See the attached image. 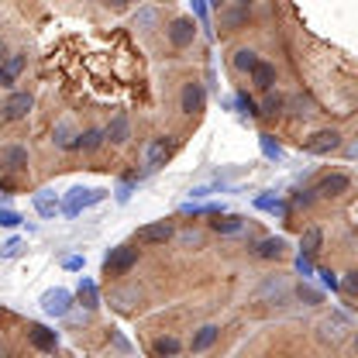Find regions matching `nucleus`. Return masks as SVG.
<instances>
[{
    "label": "nucleus",
    "mask_w": 358,
    "mask_h": 358,
    "mask_svg": "<svg viewBox=\"0 0 358 358\" xmlns=\"http://www.w3.org/2000/svg\"><path fill=\"white\" fill-rule=\"evenodd\" d=\"M134 262H138V248H131V245H117V248L107 252L103 268H107L110 275H124V272H131L134 268Z\"/></svg>",
    "instance_id": "1"
},
{
    "label": "nucleus",
    "mask_w": 358,
    "mask_h": 358,
    "mask_svg": "<svg viewBox=\"0 0 358 358\" xmlns=\"http://www.w3.org/2000/svg\"><path fill=\"white\" fill-rule=\"evenodd\" d=\"M31 107H35V96L31 93H10L0 103V121H21V117H28Z\"/></svg>",
    "instance_id": "2"
},
{
    "label": "nucleus",
    "mask_w": 358,
    "mask_h": 358,
    "mask_svg": "<svg viewBox=\"0 0 358 358\" xmlns=\"http://www.w3.org/2000/svg\"><path fill=\"white\" fill-rule=\"evenodd\" d=\"M107 193L103 189H73L69 196H66V203H62V210L69 214V217H76L83 207H93V203H100Z\"/></svg>",
    "instance_id": "3"
},
{
    "label": "nucleus",
    "mask_w": 358,
    "mask_h": 358,
    "mask_svg": "<svg viewBox=\"0 0 358 358\" xmlns=\"http://www.w3.org/2000/svg\"><path fill=\"white\" fill-rule=\"evenodd\" d=\"M169 238H173V224H169V221L138 227V245H166Z\"/></svg>",
    "instance_id": "4"
},
{
    "label": "nucleus",
    "mask_w": 358,
    "mask_h": 358,
    "mask_svg": "<svg viewBox=\"0 0 358 358\" xmlns=\"http://www.w3.org/2000/svg\"><path fill=\"white\" fill-rule=\"evenodd\" d=\"M0 169H3V173H24V169H28V148L7 145V148L0 152Z\"/></svg>",
    "instance_id": "5"
},
{
    "label": "nucleus",
    "mask_w": 358,
    "mask_h": 358,
    "mask_svg": "<svg viewBox=\"0 0 358 358\" xmlns=\"http://www.w3.org/2000/svg\"><path fill=\"white\" fill-rule=\"evenodd\" d=\"M203 103H207V93H203V87L200 83H186L182 87V96H179V107H182V114H200L203 110Z\"/></svg>",
    "instance_id": "6"
},
{
    "label": "nucleus",
    "mask_w": 358,
    "mask_h": 358,
    "mask_svg": "<svg viewBox=\"0 0 358 358\" xmlns=\"http://www.w3.org/2000/svg\"><path fill=\"white\" fill-rule=\"evenodd\" d=\"M28 341H31L38 352L52 355V352H55V345H59V334H55V331H48L45 324H28Z\"/></svg>",
    "instance_id": "7"
},
{
    "label": "nucleus",
    "mask_w": 358,
    "mask_h": 358,
    "mask_svg": "<svg viewBox=\"0 0 358 358\" xmlns=\"http://www.w3.org/2000/svg\"><path fill=\"white\" fill-rule=\"evenodd\" d=\"M193 38H196V24H193V17H176V21L169 24V42H173V48H186Z\"/></svg>",
    "instance_id": "8"
},
{
    "label": "nucleus",
    "mask_w": 358,
    "mask_h": 358,
    "mask_svg": "<svg viewBox=\"0 0 358 358\" xmlns=\"http://www.w3.org/2000/svg\"><path fill=\"white\" fill-rule=\"evenodd\" d=\"M338 145H341V134L334 131V128L317 131L313 138H307V152H313V155H327V152H334Z\"/></svg>",
    "instance_id": "9"
},
{
    "label": "nucleus",
    "mask_w": 358,
    "mask_h": 358,
    "mask_svg": "<svg viewBox=\"0 0 358 358\" xmlns=\"http://www.w3.org/2000/svg\"><path fill=\"white\" fill-rule=\"evenodd\" d=\"M69 303H73L69 289H48L42 296V310L48 313V317H62V313L69 310Z\"/></svg>",
    "instance_id": "10"
},
{
    "label": "nucleus",
    "mask_w": 358,
    "mask_h": 358,
    "mask_svg": "<svg viewBox=\"0 0 358 358\" xmlns=\"http://www.w3.org/2000/svg\"><path fill=\"white\" fill-rule=\"evenodd\" d=\"M348 186H352V179L345 176V173H331V176H324L313 186V193H320V196H341V193H348Z\"/></svg>",
    "instance_id": "11"
},
{
    "label": "nucleus",
    "mask_w": 358,
    "mask_h": 358,
    "mask_svg": "<svg viewBox=\"0 0 358 358\" xmlns=\"http://www.w3.org/2000/svg\"><path fill=\"white\" fill-rule=\"evenodd\" d=\"M169 152H173V141H169V138H155V141L145 148V166H148V169H159V166H166Z\"/></svg>",
    "instance_id": "12"
},
{
    "label": "nucleus",
    "mask_w": 358,
    "mask_h": 358,
    "mask_svg": "<svg viewBox=\"0 0 358 358\" xmlns=\"http://www.w3.org/2000/svg\"><path fill=\"white\" fill-rule=\"evenodd\" d=\"M248 76H252V87L255 90H272L275 87V66H272V62H262V59H259V66H255Z\"/></svg>",
    "instance_id": "13"
},
{
    "label": "nucleus",
    "mask_w": 358,
    "mask_h": 358,
    "mask_svg": "<svg viewBox=\"0 0 358 358\" xmlns=\"http://www.w3.org/2000/svg\"><path fill=\"white\" fill-rule=\"evenodd\" d=\"M217 334H221V331H217L214 324H203V327H200V331L193 334V341H189V352H193V355L207 352V348H210V345L217 341Z\"/></svg>",
    "instance_id": "14"
},
{
    "label": "nucleus",
    "mask_w": 358,
    "mask_h": 358,
    "mask_svg": "<svg viewBox=\"0 0 358 358\" xmlns=\"http://www.w3.org/2000/svg\"><path fill=\"white\" fill-rule=\"evenodd\" d=\"M320 245H324V231H320V227H307V231H303V238H300V248H303L300 255H307V259H310V255L320 252Z\"/></svg>",
    "instance_id": "15"
},
{
    "label": "nucleus",
    "mask_w": 358,
    "mask_h": 358,
    "mask_svg": "<svg viewBox=\"0 0 358 358\" xmlns=\"http://www.w3.org/2000/svg\"><path fill=\"white\" fill-rule=\"evenodd\" d=\"M103 138H107V141H114V145H124V141H128V117H124V114H117V117L110 121V128L103 131Z\"/></svg>",
    "instance_id": "16"
},
{
    "label": "nucleus",
    "mask_w": 358,
    "mask_h": 358,
    "mask_svg": "<svg viewBox=\"0 0 358 358\" xmlns=\"http://www.w3.org/2000/svg\"><path fill=\"white\" fill-rule=\"evenodd\" d=\"M35 207H38V214H42V217H55L59 200H55V193H52V189H38V193H35Z\"/></svg>",
    "instance_id": "17"
},
{
    "label": "nucleus",
    "mask_w": 358,
    "mask_h": 358,
    "mask_svg": "<svg viewBox=\"0 0 358 358\" xmlns=\"http://www.w3.org/2000/svg\"><path fill=\"white\" fill-rule=\"evenodd\" d=\"M255 66H259V55H255L252 48H238V52H234V69H238V73H252Z\"/></svg>",
    "instance_id": "18"
},
{
    "label": "nucleus",
    "mask_w": 358,
    "mask_h": 358,
    "mask_svg": "<svg viewBox=\"0 0 358 358\" xmlns=\"http://www.w3.org/2000/svg\"><path fill=\"white\" fill-rule=\"evenodd\" d=\"M100 141H103V131H100V128H90V131L76 134L73 148H87V152H93V148H100Z\"/></svg>",
    "instance_id": "19"
},
{
    "label": "nucleus",
    "mask_w": 358,
    "mask_h": 358,
    "mask_svg": "<svg viewBox=\"0 0 358 358\" xmlns=\"http://www.w3.org/2000/svg\"><path fill=\"white\" fill-rule=\"evenodd\" d=\"M282 248H286L282 238H266V241H259V255H262V259H279Z\"/></svg>",
    "instance_id": "20"
},
{
    "label": "nucleus",
    "mask_w": 358,
    "mask_h": 358,
    "mask_svg": "<svg viewBox=\"0 0 358 358\" xmlns=\"http://www.w3.org/2000/svg\"><path fill=\"white\" fill-rule=\"evenodd\" d=\"M80 300H83V307H100V300H96V286H93V279H80Z\"/></svg>",
    "instance_id": "21"
},
{
    "label": "nucleus",
    "mask_w": 358,
    "mask_h": 358,
    "mask_svg": "<svg viewBox=\"0 0 358 358\" xmlns=\"http://www.w3.org/2000/svg\"><path fill=\"white\" fill-rule=\"evenodd\" d=\"M179 348H182V345H179L176 338H159V341H155V355H159V358L179 355Z\"/></svg>",
    "instance_id": "22"
},
{
    "label": "nucleus",
    "mask_w": 358,
    "mask_h": 358,
    "mask_svg": "<svg viewBox=\"0 0 358 358\" xmlns=\"http://www.w3.org/2000/svg\"><path fill=\"white\" fill-rule=\"evenodd\" d=\"M282 107H286V100H282V96H272V93H268L266 100H262V110H259V114H266V117H275V114H282Z\"/></svg>",
    "instance_id": "23"
},
{
    "label": "nucleus",
    "mask_w": 358,
    "mask_h": 358,
    "mask_svg": "<svg viewBox=\"0 0 358 358\" xmlns=\"http://www.w3.org/2000/svg\"><path fill=\"white\" fill-rule=\"evenodd\" d=\"M245 224H241V217H217L214 221V231H221V234H234V231H241Z\"/></svg>",
    "instance_id": "24"
},
{
    "label": "nucleus",
    "mask_w": 358,
    "mask_h": 358,
    "mask_svg": "<svg viewBox=\"0 0 358 358\" xmlns=\"http://www.w3.org/2000/svg\"><path fill=\"white\" fill-rule=\"evenodd\" d=\"M238 107H241V114H248V117H259V103H255L248 93H238Z\"/></svg>",
    "instance_id": "25"
},
{
    "label": "nucleus",
    "mask_w": 358,
    "mask_h": 358,
    "mask_svg": "<svg viewBox=\"0 0 358 358\" xmlns=\"http://www.w3.org/2000/svg\"><path fill=\"white\" fill-rule=\"evenodd\" d=\"M245 21V7H238V10H227V14H221V24H227V28H238Z\"/></svg>",
    "instance_id": "26"
},
{
    "label": "nucleus",
    "mask_w": 358,
    "mask_h": 358,
    "mask_svg": "<svg viewBox=\"0 0 358 358\" xmlns=\"http://www.w3.org/2000/svg\"><path fill=\"white\" fill-rule=\"evenodd\" d=\"M262 152H266L268 159H282V148L272 141V134H262Z\"/></svg>",
    "instance_id": "27"
},
{
    "label": "nucleus",
    "mask_w": 358,
    "mask_h": 358,
    "mask_svg": "<svg viewBox=\"0 0 358 358\" xmlns=\"http://www.w3.org/2000/svg\"><path fill=\"white\" fill-rule=\"evenodd\" d=\"M21 66H24V55H10V59H7V66H3V73L14 80V76L21 73Z\"/></svg>",
    "instance_id": "28"
},
{
    "label": "nucleus",
    "mask_w": 358,
    "mask_h": 358,
    "mask_svg": "<svg viewBox=\"0 0 358 358\" xmlns=\"http://www.w3.org/2000/svg\"><path fill=\"white\" fill-rule=\"evenodd\" d=\"M17 252H21V238H10V241L0 248V259H14Z\"/></svg>",
    "instance_id": "29"
},
{
    "label": "nucleus",
    "mask_w": 358,
    "mask_h": 358,
    "mask_svg": "<svg viewBox=\"0 0 358 358\" xmlns=\"http://www.w3.org/2000/svg\"><path fill=\"white\" fill-rule=\"evenodd\" d=\"M55 141H59L62 148H73V138H69V124H59V128H55Z\"/></svg>",
    "instance_id": "30"
},
{
    "label": "nucleus",
    "mask_w": 358,
    "mask_h": 358,
    "mask_svg": "<svg viewBox=\"0 0 358 358\" xmlns=\"http://www.w3.org/2000/svg\"><path fill=\"white\" fill-rule=\"evenodd\" d=\"M255 203H259L262 210H275V214H282V203H279V200H272V196H259Z\"/></svg>",
    "instance_id": "31"
},
{
    "label": "nucleus",
    "mask_w": 358,
    "mask_h": 358,
    "mask_svg": "<svg viewBox=\"0 0 358 358\" xmlns=\"http://www.w3.org/2000/svg\"><path fill=\"white\" fill-rule=\"evenodd\" d=\"M17 224H21V217L14 210H0V227H17Z\"/></svg>",
    "instance_id": "32"
},
{
    "label": "nucleus",
    "mask_w": 358,
    "mask_h": 358,
    "mask_svg": "<svg viewBox=\"0 0 358 358\" xmlns=\"http://www.w3.org/2000/svg\"><path fill=\"white\" fill-rule=\"evenodd\" d=\"M296 272H300V275H313V262L307 259V255H300V259H296Z\"/></svg>",
    "instance_id": "33"
},
{
    "label": "nucleus",
    "mask_w": 358,
    "mask_h": 358,
    "mask_svg": "<svg viewBox=\"0 0 358 358\" xmlns=\"http://www.w3.org/2000/svg\"><path fill=\"white\" fill-rule=\"evenodd\" d=\"M300 300H307V303H320V293L310 289V286H300Z\"/></svg>",
    "instance_id": "34"
},
{
    "label": "nucleus",
    "mask_w": 358,
    "mask_h": 358,
    "mask_svg": "<svg viewBox=\"0 0 358 358\" xmlns=\"http://www.w3.org/2000/svg\"><path fill=\"white\" fill-rule=\"evenodd\" d=\"M317 275L324 279V286H331V289H338V279H334V272H327V268H317Z\"/></svg>",
    "instance_id": "35"
},
{
    "label": "nucleus",
    "mask_w": 358,
    "mask_h": 358,
    "mask_svg": "<svg viewBox=\"0 0 358 358\" xmlns=\"http://www.w3.org/2000/svg\"><path fill=\"white\" fill-rule=\"evenodd\" d=\"M131 186L134 182H124V186H121V193H117V200H121V203H128V200H131Z\"/></svg>",
    "instance_id": "36"
},
{
    "label": "nucleus",
    "mask_w": 358,
    "mask_h": 358,
    "mask_svg": "<svg viewBox=\"0 0 358 358\" xmlns=\"http://www.w3.org/2000/svg\"><path fill=\"white\" fill-rule=\"evenodd\" d=\"M355 272H348V275H345V289H348V293H355Z\"/></svg>",
    "instance_id": "37"
},
{
    "label": "nucleus",
    "mask_w": 358,
    "mask_h": 358,
    "mask_svg": "<svg viewBox=\"0 0 358 358\" xmlns=\"http://www.w3.org/2000/svg\"><path fill=\"white\" fill-rule=\"evenodd\" d=\"M66 268H83V259H76V255H73V259H66Z\"/></svg>",
    "instance_id": "38"
},
{
    "label": "nucleus",
    "mask_w": 358,
    "mask_h": 358,
    "mask_svg": "<svg viewBox=\"0 0 358 358\" xmlns=\"http://www.w3.org/2000/svg\"><path fill=\"white\" fill-rule=\"evenodd\" d=\"M10 83H14V80H10V76H7V73L0 69V87H10Z\"/></svg>",
    "instance_id": "39"
}]
</instances>
